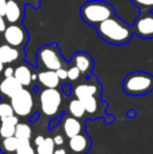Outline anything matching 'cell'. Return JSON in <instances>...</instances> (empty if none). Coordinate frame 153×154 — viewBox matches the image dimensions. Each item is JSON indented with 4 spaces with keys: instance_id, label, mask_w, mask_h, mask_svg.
Masks as SVG:
<instances>
[{
    "instance_id": "6da1fadb",
    "label": "cell",
    "mask_w": 153,
    "mask_h": 154,
    "mask_svg": "<svg viewBox=\"0 0 153 154\" xmlns=\"http://www.w3.org/2000/svg\"><path fill=\"white\" fill-rule=\"evenodd\" d=\"M98 35L105 41L112 45H123L128 43L133 36V29L129 24L113 15L96 26Z\"/></svg>"
},
{
    "instance_id": "7a4b0ae2",
    "label": "cell",
    "mask_w": 153,
    "mask_h": 154,
    "mask_svg": "<svg viewBox=\"0 0 153 154\" xmlns=\"http://www.w3.org/2000/svg\"><path fill=\"white\" fill-rule=\"evenodd\" d=\"M80 15L84 22L91 26H96L101 22L115 15V8L102 0L86 1L80 8Z\"/></svg>"
},
{
    "instance_id": "3957f363",
    "label": "cell",
    "mask_w": 153,
    "mask_h": 154,
    "mask_svg": "<svg viewBox=\"0 0 153 154\" xmlns=\"http://www.w3.org/2000/svg\"><path fill=\"white\" fill-rule=\"evenodd\" d=\"M153 89V75L146 71H133L123 81V90L129 95H145Z\"/></svg>"
},
{
    "instance_id": "277c9868",
    "label": "cell",
    "mask_w": 153,
    "mask_h": 154,
    "mask_svg": "<svg viewBox=\"0 0 153 154\" xmlns=\"http://www.w3.org/2000/svg\"><path fill=\"white\" fill-rule=\"evenodd\" d=\"M37 61L39 66L44 67L47 70H57L63 66L64 63L63 57L56 43L41 46L37 51Z\"/></svg>"
},
{
    "instance_id": "5b68a950",
    "label": "cell",
    "mask_w": 153,
    "mask_h": 154,
    "mask_svg": "<svg viewBox=\"0 0 153 154\" xmlns=\"http://www.w3.org/2000/svg\"><path fill=\"white\" fill-rule=\"evenodd\" d=\"M61 94L56 88H46L40 94L41 109L43 113L48 116H56L61 105Z\"/></svg>"
},
{
    "instance_id": "8992f818",
    "label": "cell",
    "mask_w": 153,
    "mask_h": 154,
    "mask_svg": "<svg viewBox=\"0 0 153 154\" xmlns=\"http://www.w3.org/2000/svg\"><path fill=\"white\" fill-rule=\"evenodd\" d=\"M11 105L18 116H29L34 106L33 95L27 89L22 88L17 94L11 97Z\"/></svg>"
},
{
    "instance_id": "52a82bcc",
    "label": "cell",
    "mask_w": 153,
    "mask_h": 154,
    "mask_svg": "<svg viewBox=\"0 0 153 154\" xmlns=\"http://www.w3.org/2000/svg\"><path fill=\"white\" fill-rule=\"evenodd\" d=\"M133 32L142 39L153 38V13L141 11V14L133 23Z\"/></svg>"
},
{
    "instance_id": "ba28073f",
    "label": "cell",
    "mask_w": 153,
    "mask_h": 154,
    "mask_svg": "<svg viewBox=\"0 0 153 154\" xmlns=\"http://www.w3.org/2000/svg\"><path fill=\"white\" fill-rule=\"evenodd\" d=\"M4 39L6 43L14 47H21L27 42L29 35L22 25L20 24H11L4 29Z\"/></svg>"
},
{
    "instance_id": "9c48e42d",
    "label": "cell",
    "mask_w": 153,
    "mask_h": 154,
    "mask_svg": "<svg viewBox=\"0 0 153 154\" xmlns=\"http://www.w3.org/2000/svg\"><path fill=\"white\" fill-rule=\"evenodd\" d=\"M69 148L75 154H85L88 152L91 146L89 137L87 134L79 133L69 138Z\"/></svg>"
},
{
    "instance_id": "30bf717a",
    "label": "cell",
    "mask_w": 153,
    "mask_h": 154,
    "mask_svg": "<svg viewBox=\"0 0 153 154\" xmlns=\"http://www.w3.org/2000/svg\"><path fill=\"white\" fill-rule=\"evenodd\" d=\"M72 62L74 63L75 66L79 68L81 73L85 75H89L91 73V70L93 68V60L88 54L84 53V51L76 53L72 56Z\"/></svg>"
},
{
    "instance_id": "8fae6325",
    "label": "cell",
    "mask_w": 153,
    "mask_h": 154,
    "mask_svg": "<svg viewBox=\"0 0 153 154\" xmlns=\"http://www.w3.org/2000/svg\"><path fill=\"white\" fill-rule=\"evenodd\" d=\"M23 88L22 84L18 81L15 77L5 78L3 81L0 83V91L6 95L8 97H13L17 94Z\"/></svg>"
},
{
    "instance_id": "7c38bea8",
    "label": "cell",
    "mask_w": 153,
    "mask_h": 154,
    "mask_svg": "<svg viewBox=\"0 0 153 154\" xmlns=\"http://www.w3.org/2000/svg\"><path fill=\"white\" fill-rule=\"evenodd\" d=\"M4 17L12 24L18 23L20 22L23 17V10L20 8V5L15 0H8L6 2V8H5Z\"/></svg>"
},
{
    "instance_id": "4fadbf2b",
    "label": "cell",
    "mask_w": 153,
    "mask_h": 154,
    "mask_svg": "<svg viewBox=\"0 0 153 154\" xmlns=\"http://www.w3.org/2000/svg\"><path fill=\"white\" fill-rule=\"evenodd\" d=\"M38 79L40 83L46 88H57L60 83L56 70H43L38 73Z\"/></svg>"
},
{
    "instance_id": "5bb4252c",
    "label": "cell",
    "mask_w": 153,
    "mask_h": 154,
    "mask_svg": "<svg viewBox=\"0 0 153 154\" xmlns=\"http://www.w3.org/2000/svg\"><path fill=\"white\" fill-rule=\"evenodd\" d=\"M19 58V51L17 47L10 44H3L0 46V62L3 64H8L16 61Z\"/></svg>"
},
{
    "instance_id": "9a60e30c",
    "label": "cell",
    "mask_w": 153,
    "mask_h": 154,
    "mask_svg": "<svg viewBox=\"0 0 153 154\" xmlns=\"http://www.w3.org/2000/svg\"><path fill=\"white\" fill-rule=\"evenodd\" d=\"M63 130H64L65 135L67 136L68 138H70V137H72V136L77 135V134L81 133L82 125H81V123L77 120V118L70 116V118H67L64 121Z\"/></svg>"
},
{
    "instance_id": "2e32d148",
    "label": "cell",
    "mask_w": 153,
    "mask_h": 154,
    "mask_svg": "<svg viewBox=\"0 0 153 154\" xmlns=\"http://www.w3.org/2000/svg\"><path fill=\"white\" fill-rule=\"evenodd\" d=\"M32 75H33V73L31 72V69L27 66H25V65H20V66H18L15 69V72H14V77L22 84V86L31 85L32 81H33Z\"/></svg>"
},
{
    "instance_id": "e0dca14e",
    "label": "cell",
    "mask_w": 153,
    "mask_h": 154,
    "mask_svg": "<svg viewBox=\"0 0 153 154\" xmlns=\"http://www.w3.org/2000/svg\"><path fill=\"white\" fill-rule=\"evenodd\" d=\"M99 86L94 85V84H80L75 89V94L78 99H83L86 97H90V95H96L99 93Z\"/></svg>"
},
{
    "instance_id": "ac0fdd59",
    "label": "cell",
    "mask_w": 153,
    "mask_h": 154,
    "mask_svg": "<svg viewBox=\"0 0 153 154\" xmlns=\"http://www.w3.org/2000/svg\"><path fill=\"white\" fill-rule=\"evenodd\" d=\"M19 140L16 136H11V137L3 138L1 145H0V149L3 151L4 153L10 154L13 152H16L17 148H18Z\"/></svg>"
},
{
    "instance_id": "d6986e66",
    "label": "cell",
    "mask_w": 153,
    "mask_h": 154,
    "mask_svg": "<svg viewBox=\"0 0 153 154\" xmlns=\"http://www.w3.org/2000/svg\"><path fill=\"white\" fill-rule=\"evenodd\" d=\"M15 136L18 140H31L32 136V129L27 124L18 123L16 125V130H15Z\"/></svg>"
},
{
    "instance_id": "ffe728a7",
    "label": "cell",
    "mask_w": 153,
    "mask_h": 154,
    "mask_svg": "<svg viewBox=\"0 0 153 154\" xmlns=\"http://www.w3.org/2000/svg\"><path fill=\"white\" fill-rule=\"evenodd\" d=\"M69 111L72 113V116L77 119H80L84 116L85 113V108L83 106V103L81 102V100L77 99L72 100V102L69 103Z\"/></svg>"
},
{
    "instance_id": "44dd1931",
    "label": "cell",
    "mask_w": 153,
    "mask_h": 154,
    "mask_svg": "<svg viewBox=\"0 0 153 154\" xmlns=\"http://www.w3.org/2000/svg\"><path fill=\"white\" fill-rule=\"evenodd\" d=\"M80 100V99H79ZM81 102L83 103V106L85 108V111L88 113H94L98 110V100L96 95H90L81 99Z\"/></svg>"
},
{
    "instance_id": "7402d4cb",
    "label": "cell",
    "mask_w": 153,
    "mask_h": 154,
    "mask_svg": "<svg viewBox=\"0 0 153 154\" xmlns=\"http://www.w3.org/2000/svg\"><path fill=\"white\" fill-rule=\"evenodd\" d=\"M55 146L56 145H55V143H54L53 138L46 137L42 144L37 146V153L38 154H54Z\"/></svg>"
},
{
    "instance_id": "603a6c76",
    "label": "cell",
    "mask_w": 153,
    "mask_h": 154,
    "mask_svg": "<svg viewBox=\"0 0 153 154\" xmlns=\"http://www.w3.org/2000/svg\"><path fill=\"white\" fill-rule=\"evenodd\" d=\"M16 154H35L34 148L31 145V140H29V138H26V140H19Z\"/></svg>"
},
{
    "instance_id": "cb8c5ba5",
    "label": "cell",
    "mask_w": 153,
    "mask_h": 154,
    "mask_svg": "<svg viewBox=\"0 0 153 154\" xmlns=\"http://www.w3.org/2000/svg\"><path fill=\"white\" fill-rule=\"evenodd\" d=\"M15 130H16V125L5 123V122H1V125H0V136H1L2 138L14 136Z\"/></svg>"
},
{
    "instance_id": "d4e9b609",
    "label": "cell",
    "mask_w": 153,
    "mask_h": 154,
    "mask_svg": "<svg viewBox=\"0 0 153 154\" xmlns=\"http://www.w3.org/2000/svg\"><path fill=\"white\" fill-rule=\"evenodd\" d=\"M15 111L13 109L12 105L5 102H0V120L6 116H14Z\"/></svg>"
},
{
    "instance_id": "484cf974",
    "label": "cell",
    "mask_w": 153,
    "mask_h": 154,
    "mask_svg": "<svg viewBox=\"0 0 153 154\" xmlns=\"http://www.w3.org/2000/svg\"><path fill=\"white\" fill-rule=\"evenodd\" d=\"M131 1L141 11L153 10V0H131Z\"/></svg>"
},
{
    "instance_id": "4316f807",
    "label": "cell",
    "mask_w": 153,
    "mask_h": 154,
    "mask_svg": "<svg viewBox=\"0 0 153 154\" xmlns=\"http://www.w3.org/2000/svg\"><path fill=\"white\" fill-rule=\"evenodd\" d=\"M67 72H68V79L72 80V81H76V80H78L80 77V75H81V71H80L79 68H78L77 66H75V65L68 69Z\"/></svg>"
},
{
    "instance_id": "83f0119b",
    "label": "cell",
    "mask_w": 153,
    "mask_h": 154,
    "mask_svg": "<svg viewBox=\"0 0 153 154\" xmlns=\"http://www.w3.org/2000/svg\"><path fill=\"white\" fill-rule=\"evenodd\" d=\"M56 72H57L58 77H59L60 80H65L68 78V72L67 70H66L65 68H63V67H60L59 69H57L56 70Z\"/></svg>"
},
{
    "instance_id": "f1b7e54d",
    "label": "cell",
    "mask_w": 153,
    "mask_h": 154,
    "mask_svg": "<svg viewBox=\"0 0 153 154\" xmlns=\"http://www.w3.org/2000/svg\"><path fill=\"white\" fill-rule=\"evenodd\" d=\"M23 2H25L26 4H29V5L34 6L35 8H38L40 6V2L41 0H22Z\"/></svg>"
},
{
    "instance_id": "f546056e",
    "label": "cell",
    "mask_w": 153,
    "mask_h": 154,
    "mask_svg": "<svg viewBox=\"0 0 153 154\" xmlns=\"http://www.w3.org/2000/svg\"><path fill=\"white\" fill-rule=\"evenodd\" d=\"M14 72L15 70L13 69V67H6L5 69H4V77L5 78H8V77H14Z\"/></svg>"
},
{
    "instance_id": "4dcf8cb0",
    "label": "cell",
    "mask_w": 153,
    "mask_h": 154,
    "mask_svg": "<svg viewBox=\"0 0 153 154\" xmlns=\"http://www.w3.org/2000/svg\"><path fill=\"white\" fill-rule=\"evenodd\" d=\"M6 0H0V15L4 17L5 14V8H6Z\"/></svg>"
},
{
    "instance_id": "1f68e13d",
    "label": "cell",
    "mask_w": 153,
    "mask_h": 154,
    "mask_svg": "<svg viewBox=\"0 0 153 154\" xmlns=\"http://www.w3.org/2000/svg\"><path fill=\"white\" fill-rule=\"evenodd\" d=\"M53 140H54L55 145H58V146H60V145H63V143H64V138H63V136H62V135H56Z\"/></svg>"
},
{
    "instance_id": "d6a6232c",
    "label": "cell",
    "mask_w": 153,
    "mask_h": 154,
    "mask_svg": "<svg viewBox=\"0 0 153 154\" xmlns=\"http://www.w3.org/2000/svg\"><path fill=\"white\" fill-rule=\"evenodd\" d=\"M6 29V24H5V20L3 19V16L0 15V32H4V29Z\"/></svg>"
},
{
    "instance_id": "836d02e7",
    "label": "cell",
    "mask_w": 153,
    "mask_h": 154,
    "mask_svg": "<svg viewBox=\"0 0 153 154\" xmlns=\"http://www.w3.org/2000/svg\"><path fill=\"white\" fill-rule=\"evenodd\" d=\"M44 140H45V137H43L42 135H39L36 137V140H35V144L37 145V146H39V145H41L43 142H44Z\"/></svg>"
},
{
    "instance_id": "e575fe53",
    "label": "cell",
    "mask_w": 153,
    "mask_h": 154,
    "mask_svg": "<svg viewBox=\"0 0 153 154\" xmlns=\"http://www.w3.org/2000/svg\"><path fill=\"white\" fill-rule=\"evenodd\" d=\"M54 154H66V151L64 149L60 148V149H57V150L54 151Z\"/></svg>"
},
{
    "instance_id": "d590c367",
    "label": "cell",
    "mask_w": 153,
    "mask_h": 154,
    "mask_svg": "<svg viewBox=\"0 0 153 154\" xmlns=\"http://www.w3.org/2000/svg\"><path fill=\"white\" fill-rule=\"evenodd\" d=\"M2 70H3V63L0 62V73L2 72Z\"/></svg>"
}]
</instances>
